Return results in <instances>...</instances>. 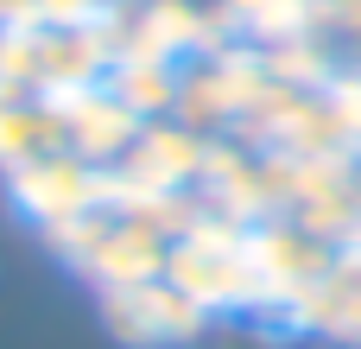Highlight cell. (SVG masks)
Wrapping results in <instances>:
<instances>
[]
</instances>
